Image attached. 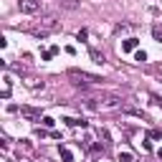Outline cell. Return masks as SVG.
<instances>
[{"label":"cell","instance_id":"obj_6","mask_svg":"<svg viewBox=\"0 0 162 162\" xmlns=\"http://www.w3.org/2000/svg\"><path fill=\"white\" fill-rule=\"evenodd\" d=\"M91 58L96 61V64H104V53H99L96 48H91Z\"/></svg>","mask_w":162,"mask_h":162},{"label":"cell","instance_id":"obj_10","mask_svg":"<svg viewBox=\"0 0 162 162\" xmlns=\"http://www.w3.org/2000/svg\"><path fill=\"white\" fill-rule=\"evenodd\" d=\"M150 137H152V139H160V137H162V129H152Z\"/></svg>","mask_w":162,"mask_h":162},{"label":"cell","instance_id":"obj_9","mask_svg":"<svg viewBox=\"0 0 162 162\" xmlns=\"http://www.w3.org/2000/svg\"><path fill=\"white\" fill-rule=\"evenodd\" d=\"M40 124H43V127H53V119L51 117H43V119H40Z\"/></svg>","mask_w":162,"mask_h":162},{"label":"cell","instance_id":"obj_5","mask_svg":"<svg viewBox=\"0 0 162 162\" xmlns=\"http://www.w3.org/2000/svg\"><path fill=\"white\" fill-rule=\"evenodd\" d=\"M61 160H64V162H74V155H71V150L61 147Z\"/></svg>","mask_w":162,"mask_h":162},{"label":"cell","instance_id":"obj_2","mask_svg":"<svg viewBox=\"0 0 162 162\" xmlns=\"http://www.w3.org/2000/svg\"><path fill=\"white\" fill-rule=\"evenodd\" d=\"M69 76H71V79H79L76 84H81V81H84V84H91V81H99L96 76H89V74H79V71H69Z\"/></svg>","mask_w":162,"mask_h":162},{"label":"cell","instance_id":"obj_8","mask_svg":"<svg viewBox=\"0 0 162 162\" xmlns=\"http://www.w3.org/2000/svg\"><path fill=\"white\" fill-rule=\"evenodd\" d=\"M119 162H132V155L129 152H119Z\"/></svg>","mask_w":162,"mask_h":162},{"label":"cell","instance_id":"obj_1","mask_svg":"<svg viewBox=\"0 0 162 162\" xmlns=\"http://www.w3.org/2000/svg\"><path fill=\"white\" fill-rule=\"evenodd\" d=\"M18 8H20V13H38L40 10V0H18Z\"/></svg>","mask_w":162,"mask_h":162},{"label":"cell","instance_id":"obj_12","mask_svg":"<svg viewBox=\"0 0 162 162\" xmlns=\"http://www.w3.org/2000/svg\"><path fill=\"white\" fill-rule=\"evenodd\" d=\"M86 36H89L86 31H79V33H76V38H79V40H86Z\"/></svg>","mask_w":162,"mask_h":162},{"label":"cell","instance_id":"obj_3","mask_svg":"<svg viewBox=\"0 0 162 162\" xmlns=\"http://www.w3.org/2000/svg\"><path fill=\"white\" fill-rule=\"evenodd\" d=\"M20 114L28 117V119H40V112H38V109H31V107H23V109H20Z\"/></svg>","mask_w":162,"mask_h":162},{"label":"cell","instance_id":"obj_13","mask_svg":"<svg viewBox=\"0 0 162 162\" xmlns=\"http://www.w3.org/2000/svg\"><path fill=\"white\" fill-rule=\"evenodd\" d=\"M157 155H160V160H162V150H157Z\"/></svg>","mask_w":162,"mask_h":162},{"label":"cell","instance_id":"obj_11","mask_svg":"<svg viewBox=\"0 0 162 162\" xmlns=\"http://www.w3.org/2000/svg\"><path fill=\"white\" fill-rule=\"evenodd\" d=\"M152 33H155V38H160V40H162V28H160V26H155V28H152Z\"/></svg>","mask_w":162,"mask_h":162},{"label":"cell","instance_id":"obj_4","mask_svg":"<svg viewBox=\"0 0 162 162\" xmlns=\"http://www.w3.org/2000/svg\"><path fill=\"white\" fill-rule=\"evenodd\" d=\"M134 48H137V38H127L122 43V51H134Z\"/></svg>","mask_w":162,"mask_h":162},{"label":"cell","instance_id":"obj_7","mask_svg":"<svg viewBox=\"0 0 162 162\" xmlns=\"http://www.w3.org/2000/svg\"><path fill=\"white\" fill-rule=\"evenodd\" d=\"M134 61H137V64H145V61H147V53H145V51H137V53H134Z\"/></svg>","mask_w":162,"mask_h":162}]
</instances>
